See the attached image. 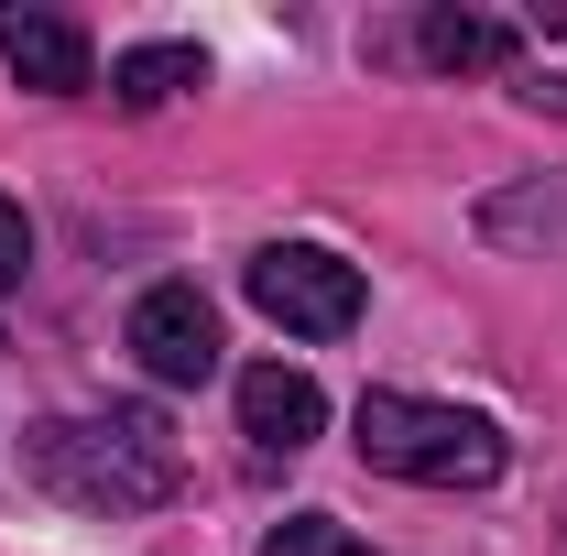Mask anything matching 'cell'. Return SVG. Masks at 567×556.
<instances>
[{
	"instance_id": "cell-11",
	"label": "cell",
	"mask_w": 567,
	"mask_h": 556,
	"mask_svg": "<svg viewBox=\"0 0 567 556\" xmlns=\"http://www.w3.org/2000/svg\"><path fill=\"white\" fill-rule=\"evenodd\" d=\"M350 556H360V546H350Z\"/></svg>"
},
{
	"instance_id": "cell-3",
	"label": "cell",
	"mask_w": 567,
	"mask_h": 556,
	"mask_svg": "<svg viewBox=\"0 0 567 556\" xmlns=\"http://www.w3.org/2000/svg\"><path fill=\"white\" fill-rule=\"evenodd\" d=\"M251 306L274 317L284 339H350L360 328V262H339V251H317V240H274V251H251Z\"/></svg>"
},
{
	"instance_id": "cell-4",
	"label": "cell",
	"mask_w": 567,
	"mask_h": 556,
	"mask_svg": "<svg viewBox=\"0 0 567 556\" xmlns=\"http://www.w3.org/2000/svg\"><path fill=\"white\" fill-rule=\"evenodd\" d=\"M132 360L153 371V382H175V393L208 382L218 371V306L197 295V284H153V295L132 306Z\"/></svg>"
},
{
	"instance_id": "cell-1",
	"label": "cell",
	"mask_w": 567,
	"mask_h": 556,
	"mask_svg": "<svg viewBox=\"0 0 567 556\" xmlns=\"http://www.w3.org/2000/svg\"><path fill=\"white\" fill-rule=\"evenodd\" d=\"M33 481L76 502V513H153L186 491V447L153 404H110V415H66L33 436Z\"/></svg>"
},
{
	"instance_id": "cell-2",
	"label": "cell",
	"mask_w": 567,
	"mask_h": 556,
	"mask_svg": "<svg viewBox=\"0 0 567 556\" xmlns=\"http://www.w3.org/2000/svg\"><path fill=\"white\" fill-rule=\"evenodd\" d=\"M350 447L382 481H415V491H492L502 481V425L470 415V404H425V393H360Z\"/></svg>"
},
{
	"instance_id": "cell-5",
	"label": "cell",
	"mask_w": 567,
	"mask_h": 556,
	"mask_svg": "<svg viewBox=\"0 0 567 556\" xmlns=\"http://www.w3.org/2000/svg\"><path fill=\"white\" fill-rule=\"evenodd\" d=\"M240 436H251L262 459H295V447H317V436H328V393H317V371L251 360V371H240Z\"/></svg>"
},
{
	"instance_id": "cell-6",
	"label": "cell",
	"mask_w": 567,
	"mask_h": 556,
	"mask_svg": "<svg viewBox=\"0 0 567 556\" xmlns=\"http://www.w3.org/2000/svg\"><path fill=\"white\" fill-rule=\"evenodd\" d=\"M0 66L22 76V87H44V99H76L87 87V33H76L66 11H33V0H0Z\"/></svg>"
},
{
	"instance_id": "cell-7",
	"label": "cell",
	"mask_w": 567,
	"mask_h": 556,
	"mask_svg": "<svg viewBox=\"0 0 567 556\" xmlns=\"http://www.w3.org/2000/svg\"><path fill=\"white\" fill-rule=\"evenodd\" d=\"M197 76H208L197 44H132V55L110 66V99H121V110H164V99H175V87H197Z\"/></svg>"
},
{
	"instance_id": "cell-10",
	"label": "cell",
	"mask_w": 567,
	"mask_h": 556,
	"mask_svg": "<svg viewBox=\"0 0 567 556\" xmlns=\"http://www.w3.org/2000/svg\"><path fill=\"white\" fill-rule=\"evenodd\" d=\"M22 274H33V229H22V208H11V197H0V295H11Z\"/></svg>"
},
{
	"instance_id": "cell-9",
	"label": "cell",
	"mask_w": 567,
	"mask_h": 556,
	"mask_svg": "<svg viewBox=\"0 0 567 556\" xmlns=\"http://www.w3.org/2000/svg\"><path fill=\"white\" fill-rule=\"evenodd\" d=\"M262 556H350V524H328V513H284L274 535H262Z\"/></svg>"
},
{
	"instance_id": "cell-8",
	"label": "cell",
	"mask_w": 567,
	"mask_h": 556,
	"mask_svg": "<svg viewBox=\"0 0 567 556\" xmlns=\"http://www.w3.org/2000/svg\"><path fill=\"white\" fill-rule=\"evenodd\" d=\"M415 44L425 66H513V22H492V11H425Z\"/></svg>"
}]
</instances>
